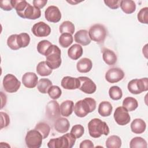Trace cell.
Wrapping results in <instances>:
<instances>
[{
  "label": "cell",
  "instance_id": "cell-30",
  "mask_svg": "<svg viewBox=\"0 0 148 148\" xmlns=\"http://www.w3.org/2000/svg\"><path fill=\"white\" fill-rule=\"evenodd\" d=\"M121 146V140L117 135H111L106 141L107 148H120Z\"/></svg>",
  "mask_w": 148,
  "mask_h": 148
},
{
  "label": "cell",
  "instance_id": "cell-2",
  "mask_svg": "<svg viewBox=\"0 0 148 148\" xmlns=\"http://www.w3.org/2000/svg\"><path fill=\"white\" fill-rule=\"evenodd\" d=\"M88 130L90 135L94 138H99L102 135L106 136L109 134V128L107 124L98 118H94L89 121Z\"/></svg>",
  "mask_w": 148,
  "mask_h": 148
},
{
  "label": "cell",
  "instance_id": "cell-42",
  "mask_svg": "<svg viewBox=\"0 0 148 148\" xmlns=\"http://www.w3.org/2000/svg\"><path fill=\"white\" fill-rule=\"evenodd\" d=\"M84 132V127L80 124H76L72 127L70 133H71L76 138H79L83 136Z\"/></svg>",
  "mask_w": 148,
  "mask_h": 148
},
{
  "label": "cell",
  "instance_id": "cell-37",
  "mask_svg": "<svg viewBox=\"0 0 148 148\" xmlns=\"http://www.w3.org/2000/svg\"><path fill=\"white\" fill-rule=\"evenodd\" d=\"M17 43L20 48L28 46L30 42V36L29 34L25 32L21 33L17 36Z\"/></svg>",
  "mask_w": 148,
  "mask_h": 148
},
{
  "label": "cell",
  "instance_id": "cell-25",
  "mask_svg": "<svg viewBox=\"0 0 148 148\" xmlns=\"http://www.w3.org/2000/svg\"><path fill=\"white\" fill-rule=\"evenodd\" d=\"M113 107L111 103L108 101H102L101 102L98 108V111L99 114L102 117L109 116L112 112Z\"/></svg>",
  "mask_w": 148,
  "mask_h": 148
},
{
  "label": "cell",
  "instance_id": "cell-23",
  "mask_svg": "<svg viewBox=\"0 0 148 148\" xmlns=\"http://www.w3.org/2000/svg\"><path fill=\"white\" fill-rule=\"evenodd\" d=\"M74 103L71 100H65L60 105L61 114L64 117L69 116L73 112Z\"/></svg>",
  "mask_w": 148,
  "mask_h": 148
},
{
  "label": "cell",
  "instance_id": "cell-3",
  "mask_svg": "<svg viewBox=\"0 0 148 148\" xmlns=\"http://www.w3.org/2000/svg\"><path fill=\"white\" fill-rule=\"evenodd\" d=\"M76 139L71 133H67L60 137L51 139L47 146L49 148H72L75 143Z\"/></svg>",
  "mask_w": 148,
  "mask_h": 148
},
{
  "label": "cell",
  "instance_id": "cell-8",
  "mask_svg": "<svg viewBox=\"0 0 148 148\" xmlns=\"http://www.w3.org/2000/svg\"><path fill=\"white\" fill-rule=\"evenodd\" d=\"M2 84L4 90L9 93L16 92L21 86V82L15 76L10 73L4 76Z\"/></svg>",
  "mask_w": 148,
  "mask_h": 148
},
{
  "label": "cell",
  "instance_id": "cell-29",
  "mask_svg": "<svg viewBox=\"0 0 148 148\" xmlns=\"http://www.w3.org/2000/svg\"><path fill=\"white\" fill-rule=\"evenodd\" d=\"M51 86L53 85L51 80L49 79L42 78L39 80L37 84V88L40 92L42 94H46Z\"/></svg>",
  "mask_w": 148,
  "mask_h": 148
},
{
  "label": "cell",
  "instance_id": "cell-35",
  "mask_svg": "<svg viewBox=\"0 0 148 148\" xmlns=\"http://www.w3.org/2000/svg\"><path fill=\"white\" fill-rule=\"evenodd\" d=\"M11 3L13 8L15 9L17 14L23 12L29 4L25 0H11Z\"/></svg>",
  "mask_w": 148,
  "mask_h": 148
},
{
  "label": "cell",
  "instance_id": "cell-41",
  "mask_svg": "<svg viewBox=\"0 0 148 148\" xmlns=\"http://www.w3.org/2000/svg\"><path fill=\"white\" fill-rule=\"evenodd\" d=\"M17 34H13L8 37L7 39L8 46L13 50H17L20 49L17 43Z\"/></svg>",
  "mask_w": 148,
  "mask_h": 148
},
{
  "label": "cell",
  "instance_id": "cell-47",
  "mask_svg": "<svg viewBox=\"0 0 148 148\" xmlns=\"http://www.w3.org/2000/svg\"><path fill=\"white\" fill-rule=\"evenodd\" d=\"M94 145L92 141L90 140H84L82 141L79 146L80 148H92L94 147Z\"/></svg>",
  "mask_w": 148,
  "mask_h": 148
},
{
  "label": "cell",
  "instance_id": "cell-44",
  "mask_svg": "<svg viewBox=\"0 0 148 148\" xmlns=\"http://www.w3.org/2000/svg\"><path fill=\"white\" fill-rule=\"evenodd\" d=\"M121 1L120 0H105V5L112 9H117L120 6Z\"/></svg>",
  "mask_w": 148,
  "mask_h": 148
},
{
  "label": "cell",
  "instance_id": "cell-34",
  "mask_svg": "<svg viewBox=\"0 0 148 148\" xmlns=\"http://www.w3.org/2000/svg\"><path fill=\"white\" fill-rule=\"evenodd\" d=\"M59 31L61 34L69 33L72 35L75 32V25L71 21H65L60 25Z\"/></svg>",
  "mask_w": 148,
  "mask_h": 148
},
{
  "label": "cell",
  "instance_id": "cell-19",
  "mask_svg": "<svg viewBox=\"0 0 148 148\" xmlns=\"http://www.w3.org/2000/svg\"><path fill=\"white\" fill-rule=\"evenodd\" d=\"M54 125L55 130L61 134L66 132L70 127L69 121L65 117H59L56 119Z\"/></svg>",
  "mask_w": 148,
  "mask_h": 148
},
{
  "label": "cell",
  "instance_id": "cell-38",
  "mask_svg": "<svg viewBox=\"0 0 148 148\" xmlns=\"http://www.w3.org/2000/svg\"><path fill=\"white\" fill-rule=\"evenodd\" d=\"M52 45V43L47 40H43L40 41L37 45V50L42 55L45 56L48 49Z\"/></svg>",
  "mask_w": 148,
  "mask_h": 148
},
{
  "label": "cell",
  "instance_id": "cell-49",
  "mask_svg": "<svg viewBox=\"0 0 148 148\" xmlns=\"http://www.w3.org/2000/svg\"><path fill=\"white\" fill-rule=\"evenodd\" d=\"M67 2H69V3H71L72 5H76V4H77V3H79L80 2H78V1H67Z\"/></svg>",
  "mask_w": 148,
  "mask_h": 148
},
{
  "label": "cell",
  "instance_id": "cell-39",
  "mask_svg": "<svg viewBox=\"0 0 148 148\" xmlns=\"http://www.w3.org/2000/svg\"><path fill=\"white\" fill-rule=\"evenodd\" d=\"M47 93L51 98L56 100L60 97L62 94V91L58 86H51L49 89Z\"/></svg>",
  "mask_w": 148,
  "mask_h": 148
},
{
  "label": "cell",
  "instance_id": "cell-15",
  "mask_svg": "<svg viewBox=\"0 0 148 148\" xmlns=\"http://www.w3.org/2000/svg\"><path fill=\"white\" fill-rule=\"evenodd\" d=\"M18 16L23 18L36 20L41 16V11L39 9L29 3L24 10L18 14Z\"/></svg>",
  "mask_w": 148,
  "mask_h": 148
},
{
  "label": "cell",
  "instance_id": "cell-28",
  "mask_svg": "<svg viewBox=\"0 0 148 148\" xmlns=\"http://www.w3.org/2000/svg\"><path fill=\"white\" fill-rule=\"evenodd\" d=\"M53 69H51L46 61H41L36 66L37 73L42 76H49L52 73Z\"/></svg>",
  "mask_w": 148,
  "mask_h": 148
},
{
  "label": "cell",
  "instance_id": "cell-13",
  "mask_svg": "<svg viewBox=\"0 0 148 148\" xmlns=\"http://www.w3.org/2000/svg\"><path fill=\"white\" fill-rule=\"evenodd\" d=\"M124 77V73L122 69L119 68H112L109 69L105 74V79L110 83H117L121 80Z\"/></svg>",
  "mask_w": 148,
  "mask_h": 148
},
{
  "label": "cell",
  "instance_id": "cell-17",
  "mask_svg": "<svg viewBox=\"0 0 148 148\" xmlns=\"http://www.w3.org/2000/svg\"><path fill=\"white\" fill-rule=\"evenodd\" d=\"M61 86L66 90L79 89L80 86V80L78 77L71 76H65L62 78L61 82Z\"/></svg>",
  "mask_w": 148,
  "mask_h": 148
},
{
  "label": "cell",
  "instance_id": "cell-12",
  "mask_svg": "<svg viewBox=\"0 0 148 148\" xmlns=\"http://www.w3.org/2000/svg\"><path fill=\"white\" fill-rule=\"evenodd\" d=\"M46 114L49 119L53 120H56L60 117L61 114L60 108L58 103L56 101L53 100L47 103Z\"/></svg>",
  "mask_w": 148,
  "mask_h": 148
},
{
  "label": "cell",
  "instance_id": "cell-22",
  "mask_svg": "<svg viewBox=\"0 0 148 148\" xmlns=\"http://www.w3.org/2000/svg\"><path fill=\"white\" fill-rule=\"evenodd\" d=\"M102 58L108 65H114L117 60V56L114 52L109 49H104L102 51Z\"/></svg>",
  "mask_w": 148,
  "mask_h": 148
},
{
  "label": "cell",
  "instance_id": "cell-9",
  "mask_svg": "<svg viewBox=\"0 0 148 148\" xmlns=\"http://www.w3.org/2000/svg\"><path fill=\"white\" fill-rule=\"evenodd\" d=\"M113 116L116 123L120 125H127L131 120L128 111L123 106L117 107L114 112Z\"/></svg>",
  "mask_w": 148,
  "mask_h": 148
},
{
  "label": "cell",
  "instance_id": "cell-46",
  "mask_svg": "<svg viewBox=\"0 0 148 148\" xmlns=\"http://www.w3.org/2000/svg\"><path fill=\"white\" fill-rule=\"evenodd\" d=\"M47 2V0H34L32 1L34 6L38 9L43 8L46 5Z\"/></svg>",
  "mask_w": 148,
  "mask_h": 148
},
{
  "label": "cell",
  "instance_id": "cell-10",
  "mask_svg": "<svg viewBox=\"0 0 148 148\" xmlns=\"http://www.w3.org/2000/svg\"><path fill=\"white\" fill-rule=\"evenodd\" d=\"M78 78L80 80V86L79 87L80 90L88 94H91L95 92L97 86L91 79L86 76H80Z\"/></svg>",
  "mask_w": 148,
  "mask_h": 148
},
{
  "label": "cell",
  "instance_id": "cell-36",
  "mask_svg": "<svg viewBox=\"0 0 148 148\" xmlns=\"http://www.w3.org/2000/svg\"><path fill=\"white\" fill-rule=\"evenodd\" d=\"M109 95L113 100H119L123 96L122 90L119 86H112L109 90Z\"/></svg>",
  "mask_w": 148,
  "mask_h": 148
},
{
  "label": "cell",
  "instance_id": "cell-11",
  "mask_svg": "<svg viewBox=\"0 0 148 148\" xmlns=\"http://www.w3.org/2000/svg\"><path fill=\"white\" fill-rule=\"evenodd\" d=\"M31 31L37 37H46L50 34L51 28L45 22L39 21L33 25Z\"/></svg>",
  "mask_w": 148,
  "mask_h": 148
},
{
  "label": "cell",
  "instance_id": "cell-4",
  "mask_svg": "<svg viewBox=\"0 0 148 148\" xmlns=\"http://www.w3.org/2000/svg\"><path fill=\"white\" fill-rule=\"evenodd\" d=\"M61 50L54 45H52L47 50L45 54L46 58V63L52 69H56L59 68L61 64Z\"/></svg>",
  "mask_w": 148,
  "mask_h": 148
},
{
  "label": "cell",
  "instance_id": "cell-43",
  "mask_svg": "<svg viewBox=\"0 0 148 148\" xmlns=\"http://www.w3.org/2000/svg\"><path fill=\"white\" fill-rule=\"evenodd\" d=\"M1 129L8 127L10 123V118L9 115L5 112H1Z\"/></svg>",
  "mask_w": 148,
  "mask_h": 148
},
{
  "label": "cell",
  "instance_id": "cell-40",
  "mask_svg": "<svg viewBox=\"0 0 148 148\" xmlns=\"http://www.w3.org/2000/svg\"><path fill=\"white\" fill-rule=\"evenodd\" d=\"M137 18L140 23L147 24L148 23V8H142L137 14Z\"/></svg>",
  "mask_w": 148,
  "mask_h": 148
},
{
  "label": "cell",
  "instance_id": "cell-21",
  "mask_svg": "<svg viewBox=\"0 0 148 148\" xmlns=\"http://www.w3.org/2000/svg\"><path fill=\"white\" fill-rule=\"evenodd\" d=\"M92 67V61L88 58H83L76 64V68L80 73H87L91 71Z\"/></svg>",
  "mask_w": 148,
  "mask_h": 148
},
{
  "label": "cell",
  "instance_id": "cell-45",
  "mask_svg": "<svg viewBox=\"0 0 148 148\" xmlns=\"http://www.w3.org/2000/svg\"><path fill=\"white\" fill-rule=\"evenodd\" d=\"M0 7L2 9L6 11H10L13 8L11 3V0L6 1H0Z\"/></svg>",
  "mask_w": 148,
  "mask_h": 148
},
{
  "label": "cell",
  "instance_id": "cell-48",
  "mask_svg": "<svg viewBox=\"0 0 148 148\" xmlns=\"http://www.w3.org/2000/svg\"><path fill=\"white\" fill-rule=\"evenodd\" d=\"M1 101H2L1 109H2L6 103V96L5 94L3 93V92H1Z\"/></svg>",
  "mask_w": 148,
  "mask_h": 148
},
{
  "label": "cell",
  "instance_id": "cell-1",
  "mask_svg": "<svg viewBox=\"0 0 148 148\" xmlns=\"http://www.w3.org/2000/svg\"><path fill=\"white\" fill-rule=\"evenodd\" d=\"M96 109V101L92 98H86L78 101L75 105V114L79 117H84Z\"/></svg>",
  "mask_w": 148,
  "mask_h": 148
},
{
  "label": "cell",
  "instance_id": "cell-31",
  "mask_svg": "<svg viewBox=\"0 0 148 148\" xmlns=\"http://www.w3.org/2000/svg\"><path fill=\"white\" fill-rule=\"evenodd\" d=\"M35 130L39 131L42 135L43 139H46L48 137L50 131V127L48 124L45 122H40L38 123L35 127Z\"/></svg>",
  "mask_w": 148,
  "mask_h": 148
},
{
  "label": "cell",
  "instance_id": "cell-14",
  "mask_svg": "<svg viewBox=\"0 0 148 148\" xmlns=\"http://www.w3.org/2000/svg\"><path fill=\"white\" fill-rule=\"evenodd\" d=\"M46 19L51 23H56L61 18V13L58 7L56 6H49L45 12Z\"/></svg>",
  "mask_w": 148,
  "mask_h": 148
},
{
  "label": "cell",
  "instance_id": "cell-24",
  "mask_svg": "<svg viewBox=\"0 0 148 148\" xmlns=\"http://www.w3.org/2000/svg\"><path fill=\"white\" fill-rule=\"evenodd\" d=\"M83 52V48L80 45L74 44L68 50V55L71 59L76 60L82 56Z\"/></svg>",
  "mask_w": 148,
  "mask_h": 148
},
{
  "label": "cell",
  "instance_id": "cell-6",
  "mask_svg": "<svg viewBox=\"0 0 148 148\" xmlns=\"http://www.w3.org/2000/svg\"><path fill=\"white\" fill-rule=\"evenodd\" d=\"M128 91L133 94H139L148 90V79L147 77L131 80L128 84Z\"/></svg>",
  "mask_w": 148,
  "mask_h": 148
},
{
  "label": "cell",
  "instance_id": "cell-5",
  "mask_svg": "<svg viewBox=\"0 0 148 148\" xmlns=\"http://www.w3.org/2000/svg\"><path fill=\"white\" fill-rule=\"evenodd\" d=\"M108 31L104 25L100 24H96L92 25L88 31V35L91 40L101 44L107 36Z\"/></svg>",
  "mask_w": 148,
  "mask_h": 148
},
{
  "label": "cell",
  "instance_id": "cell-26",
  "mask_svg": "<svg viewBox=\"0 0 148 148\" xmlns=\"http://www.w3.org/2000/svg\"><path fill=\"white\" fill-rule=\"evenodd\" d=\"M121 10L126 14H131L136 10V5L132 0H122L120 2Z\"/></svg>",
  "mask_w": 148,
  "mask_h": 148
},
{
  "label": "cell",
  "instance_id": "cell-7",
  "mask_svg": "<svg viewBox=\"0 0 148 148\" xmlns=\"http://www.w3.org/2000/svg\"><path fill=\"white\" fill-rule=\"evenodd\" d=\"M43 137L36 130L28 131L25 138L26 146L29 148H39L42 143Z\"/></svg>",
  "mask_w": 148,
  "mask_h": 148
},
{
  "label": "cell",
  "instance_id": "cell-32",
  "mask_svg": "<svg viewBox=\"0 0 148 148\" xmlns=\"http://www.w3.org/2000/svg\"><path fill=\"white\" fill-rule=\"evenodd\" d=\"M131 148H147V144L145 139L140 136L132 138L130 142Z\"/></svg>",
  "mask_w": 148,
  "mask_h": 148
},
{
  "label": "cell",
  "instance_id": "cell-33",
  "mask_svg": "<svg viewBox=\"0 0 148 148\" xmlns=\"http://www.w3.org/2000/svg\"><path fill=\"white\" fill-rule=\"evenodd\" d=\"M73 39L71 34L69 33L62 34L58 39L59 44L61 46L64 48L69 47L73 42Z\"/></svg>",
  "mask_w": 148,
  "mask_h": 148
},
{
  "label": "cell",
  "instance_id": "cell-16",
  "mask_svg": "<svg viewBox=\"0 0 148 148\" xmlns=\"http://www.w3.org/2000/svg\"><path fill=\"white\" fill-rule=\"evenodd\" d=\"M22 82L25 87L33 88L38 83V77L34 72H26L22 77Z\"/></svg>",
  "mask_w": 148,
  "mask_h": 148
},
{
  "label": "cell",
  "instance_id": "cell-27",
  "mask_svg": "<svg viewBox=\"0 0 148 148\" xmlns=\"http://www.w3.org/2000/svg\"><path fill=\"white\" fill-rule=\"evenodd\" d=\"M123 106L128 112H132L138 108V102L135 98L131 97H128L123 100Z\"/></svg>",
  "mask_w": 148,
  "mask_h": 148
},
{
  "label": "cell",
  "instance_id": "cell-20",
  "mask_svg": "<svg viewBox=\"0 0 148 148\" xmlns=\"http://www.w3.org/2000/svg\"><path fill=\"white\" fill-rule=\"evenodd\" d=\"M146 128V124L141 119H134L131 124V131L136 134H140L145 132Z\"/></svg>",
  "mask_w": 148,
  "mask_h": 148
},
{
  "label": "cell",
  "instance_id": "cell-18",
  "mask_svg": "<svg viewBox=\"0 0 148 148\" xmlns=\"http://www.w3.org/2000/svg\"><path fill=\"white\" fill-rule=\"evenodd\" d=\"M74 39L76 43L82 46H87L91 42L88 32L86 29H80L77 31L74 35Z\"/></svg>",
  "mask_w": 148,
  "mask_h": 148
}]
</instances>
